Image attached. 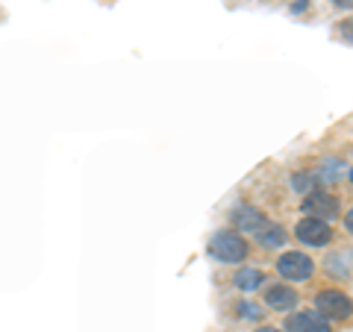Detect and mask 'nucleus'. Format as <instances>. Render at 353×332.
<instances>
[{"mask_svg":"<svg viewBox=\"0 0 353 332\" xmlns=\"http://www.w3.org/2000/svg\"><path fill=\"white\" fill-rule=\"evenodd\" d=\"M209 253H212L215 262L236 264V262L248 259V241L241 238L236 229H221L212 236V241H209Z\"/></svg>","mask_w":353,"mask_h":332,"instance_id":"obj_1","label":"nucleus"},{"mask_svg":"<svg viewBox=\"0 0 353 332\" xmlns=\"http://www.w3.org/2000/svg\"><path fill=\"white\" fill-rule=\"evenodd\" d=\"M312 303H315V312L321 318H327V320H347V318H353V300L347 294L336 291V289L318 291Z\"/></svg>","mask_w":353,"mask_h":332,"instance_id":"obj_2","label":"nucleus"},{"mask_svg":"<svg viewBox=\"0 0 353 332\" xmlns=\"http://www.w3.org/2000/svg\"><path fill=\"white\" fill-rule=\"evenodd\" d=\"M277 271L283 280H292V282H306L309 276L315 273V262L306 256V253H297V250H289L283 253L277 259Z\"/></svg>","mask_w":353,"mask_h":332,"instance_id":"obj_3","label":"nucleus"},{"mask_svg":"<svg viewBox=\"0 0 353 332\" xmlns=\"http://www.w3.org/2000/svg\"><path fill=\"white\" fill-rule=\"evenodd\" d=\"M294 236H297V241H303L309 247H327L330 241H333V227L318 218H303V220H297Z\"/></svg>","mask_w":353,"mask_h":332,"instance_id":"obj_4","label":"nucleus"},{"mask_svg":"<svg viewBox=\"0 0 353 332\" xmlns=\"http://www.w3.org/2000/svg\"><path fill=\"white\" fill-rule=\"evenodd\" d=\"M303 215L306 218H318V220H333L339 218V200L330 191H321V188H315V191L306 194L303 200Z\"/></svg>","mask_w":353,"mask_h":332,"instance_id":"obj_5","label":"nucleus"},{"mask_svg":"<svg viewBox=\"0 0 353 332\" xmlns=\"http://www.w3.org/2000/svg\"><path fill=\"white\" fill-rule=\"evenodd\" d=\"M233 224H236L239 236H259V232L268 227V218H265V212L256 206H239L233 212Z\"/></svg>","mask_w":353,"mask_h":332,"instance_id":"obj_6","label":"nucleus"},{"mask_svg":"<svg viewBox=\"0 0 353 332\" xmlns=\"http://www.w3.org/2000/svg\"><path fill=\"white\" fill-rule=\"evenodd\" d=\"M285 329H289V332H333L330 320L318 315L315 309H303V312L289 315V320H285Z\"/></svg>","mask_w":353,"mask_h":332,"instance_id":"obj_7","label":"nucleus"},{"mask_svg":"<svg viewBox=\"0 0 353 332\" xmlns=\"http://www.w3.org/2000/svg\"><path fill=\"white\" fill-rule=\"evenodd\" d=\"M301 303V297H297L294 289L289 285H271L268 291H265V306L271 309V312H292Z\"/></svg>","mask_w":353,"mask_h":332,"instance_id":"obj_8","label":"nucleus"},{"mask_svg":"<svg viewBox=\"0 0 353 332\" xmlns=\"http://www.w3.org/2000/svg\"><path fill=\"white\" fill-rule=\"evenodd\" d=\"M233 282H236V289H241V291H256L259 285H265V273L259 268H239L236 276H233Z\"/></svg>","mask_w":353,"mask_h":332,"instance_id":"obj_9","label":"nucleus"},{"mask_svg":"<svg viewBox=\"0 0 353 332\" xmlns=\"http://www.w3.org/2000/svg\"><path fill=\"white\" fill-rule=\"evenodd\" d=\"M259 241H262V247H283L285 245V229L280 224H268L262 232H259Z\"/></svg>","mask_w":353,"mask_h":332,"instance_id":"obj_10","label":"nucleus"},{"mask_svg":"<svg viewBox=\"0 0 353 332\" xmlns=\"http://www.w3.org/2000/svg\"><path fill=\"white\" fill-rule=\"evenodd\" d=\"M292 185H294V188H301V191H315V176L297 174V176H292Z\"/></svg>","mask_w":353,"mask_h":332,"instance_id":"obj_11","label":"nucleus"},{"mask_svg":"<svg viewBox=\"0 0 353 332\" xmlns=\"http://www.w3.org/2000/svg\"><path fill=\"white\" fill-rule=\"evenodd\" d=\"M236 309H239V315H241V318H250V320H259V318H262V309H259V306H253V303H239Z\"/></svg>","mask_w":353,"mask_h":332,"instance_id":"obj_12","label":"nucleus"},{"mask_svg":"<svg viewBox=\"0 0 353 332\" xmlns=\"http://www.w3.org/2000/svg\"><path fill=\"white\" fill-rule=\"evenodd\" d=\"M339 36L353 44V18L350 21H341V24H339Z\"/></svg>","mask_w":353,"mask_h":332,"instance_id":"obj_13","label":"nucleus"},{"mask_svg":"<svg viewBox=\"0 0 353 332\" xmlns=\"http://www.w3.org/2000/svg\"><path fill=\"white\" fill-rule=\"evenodd\" d=\"M339 9H353V0H333Z\"/></svg>","mask_w":353,"mask_h":332,"instance_id":"obj_14","label":"nucleus"},{"mask_svg":"<svg viewBox=\"0 0 353 332\" xmlns=\"http://www.w3.org/2000/svg\"><path fill=\"white\" fill-rule=\"evenodd\" d=\"M345 227H347V229H350V232H353V209H350V212H347V215H345Z\"/></svg>","mask_w":353,"mask_h":332,"instance_id":"obj_15","label":"nucleus"},{"mask_svg":"<svg viewBox=\"0 0 353 332\" xmlns=\"http://www.w3.org/2000/svg\"><path fill=\"white\" fill-rule=\"evenodd\" d=\"M256 332H280V329H274V326H259Z\"/></svg>","mask_w":353,"mask_h":332,"instance_id":"obj_16","label":"nucleus"},{"mask_svg":"<svg viewBox=\"0 0 353 332\" xmlns=\"http://www.w3.org/2000/svg\"><path fill=\"white\" fill-rule=\"evenodd\" d=\"M350 183H353V168H350Z\"/></svg>","mask_w":353,"mask_h":332,"instance_id":"obj_17","label":"nucleus"}]
</instances>
